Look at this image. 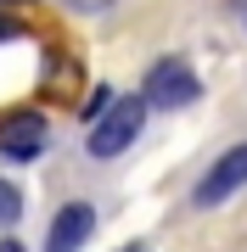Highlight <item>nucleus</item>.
Masks as SVG:
<instances>
[{"label": "nucleus", "mask_w": 247, "mask_h": 252, "mask_svg": "<svg viewBox=\"0 0 247 252\" xmlns=\"http://www.w3.org/2000/svg\"><path fill=\"white\" fill-rule=\"evenodd\" d=\"M96 230V207L90 202H68L62 213L51 219V235H45V252H79Z\"/></svg>", "instance_id": "nucleus-5"}, {"label": "nucleus", "mask_w": 247, "mask_h": 252, "mask_svg": "<svg viewBox=\"0 0 247 252\" xmlns=\"http://www.w3.org/2000/svg\"><path fill=\"white\" fill-rule=\"evenodd\" d=\"M129 252H146V247H129Z\"/></svg>", "instance_id": "nucleus-11"}, {"label": "nucleus", "mask_w": 247, "mask_h": 252, "mask_svg": "<svg viewBox=\"0 0 247 252\" xmlns=\"http://www.w3.org/2000/svg\"><path fill=\"white\" fill-rule=\"evenodd\" d=\"M23 219V190L11 180H0V224H17Z\"/></svg>", "instance_id": "nucleus-6"}, {"label": "nucleus", "mask_w": 247, "mask_h": 252, "mask_svg": "<svg viewBox=\"0 0 247 252\" xmlns=\"http://www.w3.org/2000/svg\"><path fill=\"white\" fill-rule=\"evenodd\" d=\"M45 146H51V124H45V112H6V118H0V157H11V162H34Z\"/></svg>", "instance_id": "nucleus-3"}, {"label": "nucleus", "mask_w": 247, "mask_h": 252, "mask_svg": "<svg viewBox=\"0 0 247 252\" xmlns=\"http://www.w3.org/2000/svg\"><path fill=\"white\" fill-rule=\"evenodd\" d=\"M0 6H23V0H0Z\"/></svg>", "instance_id": "nucleus-10"}, {"label": "nucleus", "mask_w": 247, "mask_h": 252, "mask_svg": "<svg viewBox=\"0 0 247 252\" xmlns=\"http://www.w3.org/2000/svg\"><path fill=\"white\" fill-rule=\"evenodd\" d=\"M242 185H247V140H242V146H230V152H225V157H219V162H213V168L197 180L191 202H197V207H219V202L236 196Z\"/></svg>", "instance_id": "nucleus-4"}, {"label": "nucleus", "mask_w": 247, "mask_h": 252, "mask_svg": "<svg viewBox=\"0 0 247 252\" xmlns=\"http://www.w3.org/2000/svg\"><path fill=\"white\" fill-rule=\"evenodd\" d=\"M202 95V84H197V73L185 56H157V62L146 67V90H141V101L157 112H180V107H191V101Z\"/></svg>", "instance_id": "nucleus-2"}, {"label": "nucleus", "mask_w": 247, "mask_h": 252, "mask_svg": "<svg viewBox=\"0 0 247 252\" xmlns=\"http://www.w3.org/2000/svg\"><path fill=\"white\" fill-rule=\"evenodd\" d=\"M107 107H112V90H107V84H96V90H90V101L79 107V118H84V124H96V118L107 112Z\"/></svg>", "instance_id": "nucleus-7"}, {"label": "nucleus", "mask_w": 247, "mask_h": 252, "mask_svg": "<svg viewBox=\"0 0 247 252\" xmlns=\"http://www.w3.org/2000/svg\"><path fill=\"white\" fill-rule=\"evenodd\" d=\"M141 129H146V101L141 95H118L107 112L90 124V135H84V146H90V157H118V152H129V146L141 140Z\"/></svg>", "instance_id": "nucleus-1"}, {"label": "nucleus", "mask_w": 247, "mask_h": 252, "mask_svg": "<svg viewBox=\"0 0 247 252\" xmlns=\"http://www.w3.org/2000/svg\"><path fill=\"white\" fill-rule=\"evenodd\" d=\"M68 6H73V11H107L112 0H68Z\"/></svg>", "instance_id": "nucleus-8"}, {"label": "nucleus", "mask_w": 247, "mask_h": 252, "mask_svg": "<svg viewBox=\"0 0 247 252\" xmlns=\"http://www.w3.org/2000/svg\"><path fill=\"white\" fill-rule=\"evenodd\" d=\"M0 252H28V247L23 241H0Z\"/></svg>", "instance_id": "nucleus-9"}]
</instances>
